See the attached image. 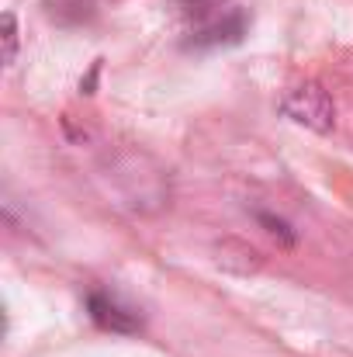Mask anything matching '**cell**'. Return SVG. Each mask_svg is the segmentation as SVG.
Instances as JSON below:
<instances>
[{"mask_svg": "<svg viewBox=\"0 0 353 357\" xmlns=\"http://www.w3.org/2000/svg\"><path fill=\"white\" fill-rule=\"evenodd\" d=\"M281 112L291 121H298V125H305V128H315V132H329L333 121H336L333 98H329L319 84H312V80L291 87V91L281 98Z\"/></svg>", "mask_w": 353, "mask_h": 357, "instance_id": "obj_1", "label": "cell"}, {"mask_svg": "<svg viewBox=\"0 0 353 357\" xmlns=\"http://www.w3.org/2000/svg\"><path fill=\"white\" fill-rule=\"evenodd\" d=\"M87 312L101 330H111V333H139L142 330V319L135 316V309L121 305L111 291H91L87 295Z\"/></svg>", "mask_w": 353, "mask_h": 357, "instance_id": "obj_2", "label": "cell"}, {"mask_svg": "<svg viewBox=\"0 0 353 357\" xmlns=\"http://www.w3.org/2000/svg\"><path fill=\"white\" fill-rule=\"evenodd\" d=\"M3 42H7L3 59H7V63H14V56H17V21H14V14H10V10L3 14Z\"/></svg>", "mask_w": 353, "mask_h": 357, "instance_id": "obj_3", "label": "cell"}, {"mask_svg": "<svg viewBox=\"0 0 353 357\" xmlns=\"http://www.w3.org/2000/svg\"><path fill=\"white\" fill-rule=\"evenodd\" d=\"M187 3H191V7H201V3H205V0H187Z\"/></svg>", "mask_w": 353, "mask_h": 357, "instance_id": "obj_4", "label": "cell"}]
</instances>
